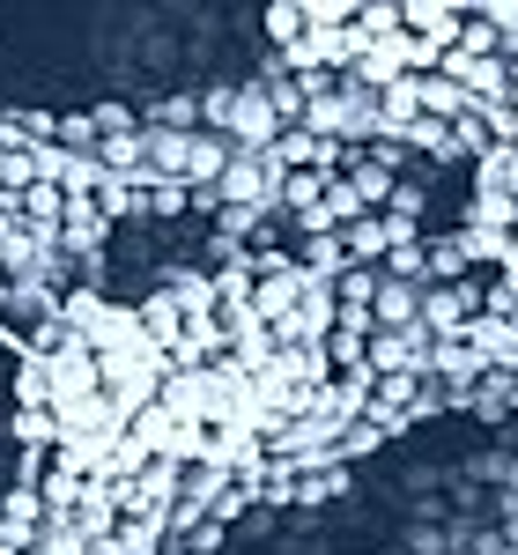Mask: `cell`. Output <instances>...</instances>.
<instances>
[{
    "mask_svg": "<svg viewBox=\"0 0 518 555\" xmlns=\"http://www.w3.org/2000/svg\"><path fill=\"white\" fill-rule=\"evenodd\" d=\"M371 326H378V334H415V326H423V289H415V282H378V304H371Z\"/></svg>",
    "mask_w": 518,
    "mask_h": 555,
    "instance_id": "1",
    "label": "cell"
}]
</instances>
